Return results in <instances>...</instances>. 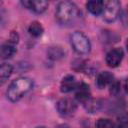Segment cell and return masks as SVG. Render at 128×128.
I'll return each mask as SVG.
<instances>
[{
	"mask_svg": "<svg viewBox=\"0 0 128 128\" xmlns=\"http://www.w3.org/2000/svg\"><path fill=\"white\" fill-rule=\"evenodd\" d=\"M33 87V81L28 77H18L9 85L6 95L11 102L19 101Z\"/></svg>",
	"mask_w": 128,
	"mask_h": 128,
	"instance_id": "1",
	"label": "cell"
},
{
	"mask_svg": "<svg viewBox=\"0 0 128 128\" xmlns=\"http://www.w3.org/2000/svg\"><path fill=\"white\" fill-rule=\"evenodd\" d=\"M79 10L77 6L70 1H62L58 3L55 11V17L59 24L69 25L78 17Z\"/></svg>",
	"mask_w": 128,
	"mask_h": 128,
	"instance_id": "2",
	"label": "cell"
},
{
	"mask_svg": "<svg viewBox=\"0 0 128 128\" xmlns=\"http://www.w3.org/2000/svg\"><path fill=\"white\" fill-rule=\"evenodd\" d=\"M71 45L78 54H87L91 48L88 37L80 31H76L71 35Z\"/></svg>",
	"mask_w": 128,
	"mask_h": 128,
	"instance_id": "3",
	"label": "cell"
},
{
	"mask_svg": "<svg viewBox=\"0 0 128 128\" xmlns=\"http://www.w3.org/2000/svg\"><path fill=\"white\" fill-rule=\"evenodd\" d=\"M121 4L117 0L104 1V8L102 12L103 19L106 22H114L120 14Z\"/></svg>",
	"mask_w": 128,
	"mask_h": 128,
	"instance_id": "4",
	"label": "cell"
},
{
	"mask_svg": "<svg viewBox=\"0 0 128 128\" xmlns=\"http://www.w3.org/2000/svg\"><path fill=\"white\" fill-rule=\"evenodd\" d=\"M123 56L124 53L121 48H113L106 55V63L109 67L115 68L121 63Z\"/></svg>",
	"mask_w": 128,
	"mask_h": 128,
	"instance_id": "5",
	"label": "cell"
},
{
	"mask_svg": "<svg viewBox=\"0 0 128 128\" xmlns=\"http://www.w3.org/2000/svg\"><path fill=\"white\" fill-rule=\"evenodd\" d=\"M57 110L62 116H69L75 112L76 104L69 98H63L58 101Z\"/></svg>",
	"mask_w": 128,
	"mask_h": 128,
	"instance_id": "6",
	"label": "cell"
},
{
	"mask_svg": "<svg viewBox=\"0 0 128 128\" xmlns=\"http://www.w3.org/2000/svg\"><path fill=\"white\" fill-rule=\"evenodd\" d=\"M22 5L35 13H43L48 7V2L44 0H25L22 1Z\"/></svg>",
	"mask_w": 128,
	"mask_h": 128,
	"instance_id": "7",
	"label": "cell"
},
{
	"mask_svg": "<svg viewBox=\"0 0 128 128\" xmlns=\"http://www.w3.org/2000/svg\"><path fill=\"white\" fill-rule=\"evenodd\" d=\"M90 89L89 86L83 82L78 83L76 89H75V98L77 101L86 104L90 100Z\"/></svg>",
	"mask_w": 128,
	"mask_h": 128,
	"instance_id": "8",
	"label": "cell"
},
{
	"mask_svg": "<svg viewBox=\"0 0 128 128\" xmlns=\"http://www.w3.org/2000/svg\"><path fill=\"white\" fill-rule=\"evenodd\" d=\"M114 79V76L112 73H110L109 71H104L98 74L97 78H96V85L99 89H103L105 88L107 85L112 84Z\"/></svg>",
	"mask_w": 128,
	"mask_h": 128,
	"instance_id": "9",
	"label": "cell"
},
{
	"mask_svg": "<svg viewBox=\"0 0 128 128\" xmlns=\"http://www.w3.org/2000/svg\"><path fill=\"white\" fill-rule=\"evenodd\" d=\"M77 85H78V83L76 82L75 77L72 76V75H67V76H65L62 79L60 88H61V91L62 92L68 93V92H71V91L75 90L76 87H77Z\"/></svg>",
	"mask_w": 128,
	"mask_h": 128,
	"instance_id": "10",
	"label": "cell"
},
{
	"mask_svg": "<svg viewBox=\"0 0 128 128\" xmlns=\"http://www.w3.org/2000/svg\"><path fill=\"white\" fill-rule=\"evenodd\" d=\"M86 8L87 10L92 13L93 15H100L103 12V8H104V1H100V0H92V1H88L86 3Z\"/></svg>",
	"mask_w": 128,
	"mask_h": 128,
	"instance_id": "11",
	"label": "cell"
},
{
	"mask_svg": "<svg viewBox=\"0 0 128 128\" xmlns=\"http://www.w3.org/2000/svg\"><path fill=\"white\" fill-rule=\"evenodd\" d=\"M15 44L14 42L12 41H8L6 43H4L2 46H1V58L2 59H8V58H11L15 52H16V48H15Z\"/></svg>",
	"mask_w": 128,
	"mask_h": 128,
	"instance_id": "12",
	"label": "cell"
},
{
	"mask_svg": "<svg viewBox=\"0 0 128 128\" xmlns=\"http://www.w3.org/2000/svg\"><path fill=\"white\" fill-rule=\"evenodd\" d=\"M13 68L10 64L8 63H2L1 67H0V80L1 83H4L12 74Z\"/></svg>",
	"mask_w": 128,
	"mask_h": 128,
	"instance_id": "13",
	"label": "cell"
},
{
	"mask_svg": "<svg viewBox=\"0 0 128 128\" xmlns=\"http://www.w3.org/2000/svg\"><path fill=\"white\" fill-rule=\"evenodd\" d=\"M43 31H44V30H43L42 25H41L39 22H37V21L32 22V23L30 24L29 28H28V32L30 33V35H32V36H34V37H39V36H41L42 33H43Z\"/></svg>",
	"mask_w": 128,
	"mask_h": 128,
	"instance_id": "14",
	"label": "cell"
},
{
	"mask_svg": "<svg viewBox=\"0 0 128 128\" xmlns=\"http://www.w3.org/2000/svg\"><path fill=\"white\" fill-rule=\"evenodd\" d=\"M96 128H115V125L109 119L100 118L96 122Z\"/></svg>",
	"mask_w": 128,
	"mask_h": 128,
	"instance_id": "15",
	"label": "cell"
},
{
	"mask_svg": "<svg viewBox=\"0 0 128 128\" xmlns=\"http://www.w3.org/2000/svg\"><path fill=\"white\" fill-rule=\"evenodd\" d=\"M120 92V83L118 81H114L111 84V89H110V93L112 95H117Z\"/></svg>",
	"mask_w": 128,
	"mask_h": 128,
	"instance_id": "16",
	"label": "cell"
},
{
	"mask_svg": "<svg viewBox=\"0 0 128 128\" xmlns=\"http://www.w3.org/2000/svg\"><path fill=\"white\" fill-rule=\"evenodd\" d=\"M118 128H128V121H123L119 124Z\"/></svg>",
	"mask_w": 128,
	"mask_h": 128,
	"instance_id": "17",
	"label": "cell"
},
{
	"mask_svg": "<svg viewBox=\"0 0 128 128\" xmlns=\"http://www.w3.org/2000/svg\"><path fill=\"white\" fill-rule=\"evenodd\" d=\"M124 88H125V91L128 93V78L126 79V81H125V85H124Z\"/></svg>",
	"mask_w": 128,
	"mask_h": 128,
	"instance_id": "18",
	"label": "cell"
},
{
	"mask_svg": "<svg viewBox=\"0 0 128 128\" xmlns=\"http://www.w3.org/2000/svg\"><path fill=\"white\" fill-rule=\"evenodd\" d=\"M126 48H127V50H128V40H127V42H126Z\"/></svg>",
	"mask_w": 128,
	"mask_h": 128,
	"instance_id": "19",
	"label": "cell"
},
{
	"mask_svg": "<svg viewBox=\"0 0 128 128\" xmlns=\"http://www.w3.org/2000/svg\"><path fill=\"white\" fill-rule=\"evenodd\" d=\"M37 128H45V127H37Z\"/></svg>",
	"mask_w": 128,
	"mask_h": 128,
	"instance_id": "20",
	"label": "cell"
},
{
	"mask_svg": "<svg viewBox=\"0 0 128 128\" xmlns=\"http://www.w3.org/2000/svg\"><path fill=\"white\" fill-rule=\"evenodd\" d=\"M63 128H68V127H63Z\"/></svg>",
	"mask_w": 128,
	"mask_h": 128,
	"instance_id": "21",
	"label": "cell"
}]
</instances>
